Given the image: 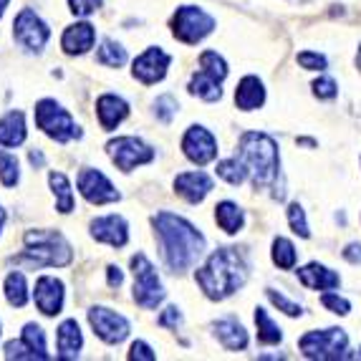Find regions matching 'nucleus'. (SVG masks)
Masks as SVG:
<instances>
[{
	"instance_id": "nucleus-32",
	"label": "nucleus",
	"mask_w": 361,
	"mask_h": 361,
	"mask_svg": "<svg viewBox=\"0 0 361 361\" xmlns=\"http://www.w3.org/2000/svg\"><path fill=\"white\" fill-rule=\"evenodd\" d=\"M217 175L223 177L228 185H243L247 180V169L245 164L238 159V157H230V159H223V162L217 164Z\"/></svg>"
},
{
	"instance_id": "nucleus-15",
	"label": "nucleus",
	"mask_w": 361,
	"mask_h": 361,
	"mask_svg": "<svg viewBox=\"0 0 361 361\" xmlns=\"http://www.w3.org/2000/svg\"><path fill=\"white\" fill-rule=\"evenodd\" d=\"M169 54H164L162 49H147L142 56H137L134 59V66H132V73L137 81H142V84L152 86L157 84V81H162L164 76H167V68H169Z\"/></svg>"
},
{
	"instance_id": "nucleus-49",
	"label": "nucleus",
	"mask_w": 361,
	"mask_h": 361,
	"mask_svg": "<svg viewBox=\"0 0 361 361\" xmlns=\"http://www.w3.org/2000/svg\"><path fill=\"white\" fill-rule=\"evenodd\" d=\"M356 68L361 71V46H359V54H356Z\"/></svg>"
},
{
	"instance_id": "nucleus-20",
	"label": "nucleus",
	"mask_w": 361,
	"mask_h": 361,
	"mask_svg": "<svg viewBox=\"0 0 361 361\" xmlns=\"http://www.w3.org/2000/svg\"><path fill=\"white\" fill-rule=\"evenodd\" d=\"M97 41V28L91 23H73L63 30V38H61V49L66 51L68 56H81L94 46Z\"/></svg>"
},
{
	"instance_id": "nucleus-1",
	"label": "nucleus",
	"mask_w": 361,
	"mask_h": 361,
	"mask_svg": "<svg viewBox=\"0 0 361 361\" xmlns=\"http://www.w3.org/2000/svg\"><path fill=\"white\" fill-rule=\"evenodd\" d=\"M152 225L162 240L164 260L172 273H187L205 253V235L175 212H157Z\"/></svg>"
},
{
	"instance_id": "nucleus-13",
	"label": "nucleus",
	"mask_w": 361,
	"mask_h": 361,
	"mask_svg": "<svg viewBox=\"0 0 361 361\" xmlns=\"http://www.w3.org/2000/svg\"><path fill=\"white\" fill-rule=\"evenodd\" d=\"M182 152L190 162L195 164H207L217 157V139L207 132L205 127H190L182 139Z\"/></svg>"
},
{
	"instance_id": "nucleus-44",
	"label": "nucleus",
	"mask_w": 361,
	"mask_h": 361,
	"mask_svg": "<svg viewBox=\"0 0 361 361\" xmlns=\"http://www.w3.org/2000/svg\"><path fill=\"white\" fill-rule=\"evenodd\" d=\"M341 255L349 260V263L359 265L361 263V243H351V245H346V250H343Z\"/></svg>"
},
{
	"instance_id": "nucleus-30",
	"label": "nucleus",
	"mask_w": 361,
	"mask_h": 361,
	"mask_svg": "<svg viewBox=\"0 0 361 361\" xmlns=\"http://www.w3.org/2000/svg\"><path fill=\"white\" fill-rule=\"evenodd\" d=\"M97 61L99 63H104V66H109V68H119V66H124V61H127V51L121 49L116 41L106 38V41H102V46H99Z\"/></svg>"
},
{
	"instance_id": "nucleus-10",
	"label": "nucleus",
	"mask_w": 361,
	"mask_h": 361,
	"mask_svg": "<svg viewBox=\"0 0 361 361\" xmlns=\"http://www.w3.org/2000/svg\"><path fill=\"white\" fill-rule=\"evenodd\" d=\"M13 33H16V41H18L20 46H25L28 51H41L51 38L49 25L43 23L30 8H23V11L18 13V18L13 23Z\"/></svg>"
},
{
	"instance_id": "nucleus-39",
	"label": "nucleus",
	"mask_w": 361,
	"mask_h": 361,
	"mask_svg": "<svg viewBox=\"0 0 361 361\" xmlns=\"http://www.w3.org/2000/svg\"><path fill=\"white\" fill-rule=\"evenodd\" d=\"M313 94L319 99H334L338 94V86H336V81L329 76L316 78V81H313Z\"/></svg>"
},
{
	"instance_id": "nucleus-37",
	"label": "nucleus",
	"mask_w": 361,
	"mask_h": 361,
	"mask_svg": "<svg viewBox=\"0 0 361 361\" xmlns=\"http://www.w3.org/2000/svg\"><path fill=\"white\" fill-rule=\"evenodd\" d=\"M268 298H271V303L278 308V311H283L286 316H301L303 313V308L298 306V303H290L288 298H286L283 293H278V290H268Z\"/></svg>"
},
{
	"instance_id": "nucleus-46",
	"label": "nucleus",
	"mask_w": 361,
	"mask_h": 361,
	"mask_svg": "<svg viewBox=\"0 0 361 361\" xmlns=\"http://www.w3.org/2000/svg\"><path fill=\"white\" fill-rule=\"evenodd\" d=\"M28 159H30V164H33V167H43V154H41V152H30V154H28Z\"/></svg>"
},
{
	"instance_id": "nucleus-8",
	"label": "nucleus",
	"mask_w": 361,
	"mask_h": 361,
	"mask_svg": "<svg viewBox=\"0 0 361 361\" xmlns=\"http://www.w3.org/2000/svg\"><path fill=\"white\" fill-rule=\"evenodd\" d=\"M132 273H134V301L142 308H157L164 301L162 281L157 276L154 265L147 260V255L137 253L132 258Z\"/></svg>"
},
{
	"instance_id": "nucleus-35",
	"label": "nucleus",
	"mask_w": 361,
	"mask_h": 361,
	"mask_svg": "<svg viewBox=\"0 0 361 361\" xmlns=\"http://www.w3.org/2000/svg\"><path fill=\"white\" fill-rule=\"evenodd\" d=\"M177 109H180V104L175 102V97H159L157 99V104H154V114H157V119L159 121H164V124H169V121L175 119V114H177Z\"/></svg>"
},
{
	"instance_id": "nucleus-38",
	"label": "nucleus",
	"mask_w": 361,
	"mask_h": 361,
	"mask_svg": "<svg viewBox=\"0 0 361 361\" xmlns=\"http://www.w3.org/2000/svg\"><path fill=\"white\" fill-rule=\"evenodd\" d=\"M321 303H324V306L329 308L331 313H338V316H346V313L351 311L349 301H346V298H341V295H336V293H324V295H321Z\"/></svg>"
},
{
	"instance_id": "nucleus-28",
	"label": "nucleus",
	"mask_w": 361,
	"mask_h": 361,
	"mask_svg": "<svg viewBox=\"0 0 361 361\" xmlns=\"http://www.w3.org/2000/svg\"><path fill=\"white\" fill-rule=\"evenodd\" d=\"M49 182H51V190H54V195H56V210L63 212V215H68V212L73 210L71 182L66 180L63 172H51Z\"/></svg>"
},
{
	"instance_id": "nucleus-11",
	"label": "nucleus",
	"mask_w": 361,
	"mask_h": 361,
	"mask_svg": "<svg viewBox=\"0 0 361 361\" xmlns=\"http://www.w3.org/2000/svg\"><path fill=\"white\" fill-rule=\"evenodd\" d=\"M89 324L102 341L119 343L129 336V321L116 311H109L104 306H97L89 311Z\"/></svg>"
},
{
	"instance_id": "nucleus-43",
	"label": "nucleus",
	"mask_w": 361,
	"mask_h": 361,
	"mask_svg": "<svg viewBox=\"0 0 361 361\" xmlns=\"http://www.w3.org/2000/svg\"><path fill=\"white\" fill-rule=\"evenodd\" d=\"M159 326H164V329H177V326L182 324V313L177 306H169L164 308V313L159 316V321H157Z\"/></svg>"
},
{
	"instance_id": "nucleus-45",
	"label": "nucleus",
	"mask_w": 361,
	"mask_h": 361,
	"mask_svg": "<svg viewBox=\"0 0 361 361\" xmlns=\"http://www.w3.org/2000/svg\"><path fill=\"white\" fill-rule=\"evenodd\" d=\"M109 288H119L121 283H124V273L116 268V265H109Z\"/></svg>"
},
{
	"instance_id": "nucleus-42",
	"label": "nucleus",
	"mask_w": 361,
	"mask_h": 361,
	"mask_svg": "<svg viewBox=\"0 0 361 361\" xmlns=\"http://www.w3.org/2000/svg\"><path fill=\"white\" fill-rule=\"evenodd\" d=\"M129 359H134V361H154V359H157V354L149 349V343H145V341H134V343H132V349H129Z\"/></svg>"
},
{
	"instance_id": "nucleus-7",
	"label": "nucleus",
	"mask_w": 361,
	"mask_h": 361,
	"mask_svg": "<svg viewBox=\"0 0 361 361\" xmlns=\"http://www.w3.org/2000/svg\"><path fill=\"white\" fill-rule=\"evenodd\" d=\"M212 28H215V18L197 6H182L172 16V33H175L177 41L187 43V46L200 43L205 36H210Z\"/></svg>"
},
{
	"instance_id": "nucleus-3",
	"label": "nucleus",
	"mask_w": 361,
	"mask_h": 361,
	"mask_svg": "<svg viewBox=\"0 0 361 361\" xmlns=\"http://www.w3.org/2000/svg\"><path fill=\"white\" fill-rule=\"evenodd\" d=\"M240 149H238V159L245 164L247 177L253 180L255 190L273 185L278 180V169H281V157H278L276 139L268 137L263 132H245L240 137Z\"/></svg>"
},
{
	"instance_id": "nucleus-24",
	"label": "nucleus",
	"mask_w": 361,
	"mask_h": 361,
	"mask_svg": "<svg viewBox=\"0 0 361 361\" xmlns=\"http://www.w3.org/2000/svg\"><path fill=\"white\" fill-rule=\"evenodd\" d=\"M215 336L230 351H243L247 346V331L235 319H223L215 324Z\"/></svg>"
},
{
	"instance_id": "nucleus-17",
	"label": "nucleus",
	"mask_w": 361,
	"mask_h": 361,
	"mask_svg": "<svg viewBox=\"0 0 361 361\" xmlns=\"http://www.w3.org/2000/svg\"><path fill=\"white\" fill-rule=\"evenodd\" d=\"M36 306L43 316H56L63 308V283L59 278L41 276L36 281Z\"/></svg>"
},
{
	"instance_id": "nucleus-25",
	"label": "nucleus",
	"mask_w": 361,
	"mask_h": 361,
	"mask_svg": "<svg viewBox=\"0 0 361 361\" xmlns=\"http://www.w3.org/2000/svg\"><path fill=\"white\" fill-rule=\"evenodd\" d=\"M220 84H223V78H217L215 73L200 68V71L192 76V81H190V94L200 97L202 102H217V99L223 97Z\"/></svg>"
},
{
	"instance_id": "nucleus-47",
	"label": "nucleus",
	"mask_w": 361,
	"mask_h": 361,
	"mask_svg": "<svg viewBox=\"0 0 361 361\" xmlns=\"http://www.w3.org/2000/svg\"><path fill=\"white\" fill-rule=\"evenodd\" d=\"M8 3H11V0H0V18H3V13H6Z\"/></svg>"
},
{
	"instance_id": "nucleus-31",
	"label": "nucleus",
	"mask_w": 361,
	"mask_h": 361,
	"mask_svg": "<svg viewBox=\"0 0 361 361\" xmlns=\"http://www.w3.org/2000/svg\"><path fill=\"white\" fill-rule=\"evenodd\" d=\"M255 326H258V341L260 343H281V338H283L281 329L273 324L265 308H255Z\"/></svg>"
},
{
	"instance_id": "nucleus-12",
	"label": "nucleus",
	"mask_w": 361,
	"mask_h": 361,
	"mask_svg": "<svg viewBox=\"0 0 361 361\" xmlns=\"http://www.w3.org/2000/svg\"><path fill=\"white\" fill-rule=\"evenodd\" d=\"M6 359H49L46 351V334L41 326L25 324L20 341L6 343Z\"/></svg>"
},
{
	"instance_id": "nucleus-26",
	"label": "nucleus",
	"mask_w": 361,
	"mask_h": 361,
	"mask_svg": "<svg viewBox=\"0 0 361 361\" xmlns=\"http://www.w3.org/2000/svg\"><path fill=\"white\" fill-rule=\"evenodd\" d=\"M25 142V116L20 111H8L0 119V145L18 147Z\"/></svg>"
},
{
	"instance_id": "nucleus-4",
	"label": "nucleus",
	"mask_w": 361,
	"mask_h": 361,
	"mask_svg": "<svg viewBox=\"0 0 361 361\" xmlns=\"http://www.w3.org/2000/svg\"><path fill=\"white\" fill-rule=\"evenodd\" d=\"M23 240L28 247L20 255L11 258V263L28 265V268H43V265H59V268H63L73 258L71 245L56 230H28Z\"/></svg>"
},
{
	"instance_id": "nucleus-22",
	"label": "nucleus",
	"mask_w": 361,
	"mask_h": 361,
	"mask_svg": "<svg viewBox=\"0 0 361 361\" xmlns=\"http://www.w3.org/2000/svg\"><path fill=\"white\" fill-rule=\"evenodd\" d=\"M265 102V89L263 81L258 76H245L235 89V104L243 111H253V109H260Z\"/></svg>"
},
{
	"instance_id": "nucleus-48",
	"label": "nucleus",
	"mask_w": 361,
	"mask_h": 361,
	"mask_svg": "<svg viewBox=\"0 0 361 361\" xmlns=\"http://www.w3.org/2000/svg\"><path fill=\"white\" fill-rule=\"evenodd\" d=\"M3 225H6V210L0 207V230H3Z\"/></svg>"
},
{
	"instance_id": "nucleus-41",
	"label": "nucleus",
	"mask_w": 361,
	"mask_h": 361,
	"mask_svg": "<svg viewBox=\"0 0 361 361\" xmlns=\"http://www.w3.org/2000/svg\"><path fill=\"white\" fill-rule=\"evenodd\" d=\"M68 6H71L73 16L86 18V16H91V13H97L102 8V0H68Z\"/></svg>"
},
{
	"instance_id": "nucleus-19",
	"label": "nucleus",
	"mask_w": 361,
	"mask_h": 361,
	"mask_svg": "<svg viewBox=\"0 0 361 361\" xmlns=\"http://www.w3.org/2000/svg\"><path fill=\"white\" fill-rule=\"evenodd\" d=\"M97 114L104 132H114L121 121L129 116V104L121 97H116V94H104L97 102Z\"/></svg>"
},
{
	"instance_id": "nucleus-36",
	"label": "nucleus",
	"mask_w": 361,
	"mask_h": 361,
	"mask_svg": "<svg viewBox=\"0 0 361 361\" xmlns=\"http://www.w3.org/2000/svg\"><path fill=\"white\" fill-rule=\"evenodd\" d=\"M288 223L293 228L295 235H301V238H311V230H308V223H306V215H303V207L298 202L288 207Z\"/></svg>"
},
{
	"instance_id": "nucleus-29",
	"label": "nucleus",
	"mask_w": 361,
	"mask_h": 361,
	"mask_svg": "<svg viewBox=\"0 0 361 361\" xmlns=\"http://www.w3.org/2000/svg\"><path fill=\"white\" fill-rule=\"evenodd\" d=\"M6 298L16 308H23L28 303V286H25L23 273H11L6 278Z\"/></svg>"
},
{
	"instance_id": "nucleus-34",
	"label": "nucleus",
	"mask_w": 361,
	"mask_h": 361,
	"mask_svg": "<svg viewBox=\"0 0 361 361\" xmlns=\"http://www.w3.org/2000/svg\"><path fill=\"white\" fill-rule=\"evenodd\" d=\"M20 180L18 172V159L13 154H3L0 152V185L3 187H16Z\"/></svg>"
},
{
	"instance_id": "nucleus-9",
	"label": "nucleus",
	"mask_w": 361,
	"mask_h": 361,
	"mask_svg": "<svg viewBox=\"0 0 361 361\" xmlns=\"http://www.w3.org/2000/svg\"><path fill=\"white\" fill-rule=\"evenodd\" d=\"M106 149H109V157H111V162H114L121 172H132L139 164H147L154 159V149L137 137L111 139L106 145Z\"/></svg>"
},
{
	"instance_id": "nucleus-16",
	"label": "nucleus",
	"mask_w": 361,
	"mask_h": 361,
	"mask_svg": "<svg viewBox=\"0 0 361 361\" xmlns=\"http://www.w3.org/2000/svg\"><path fill=\"white\" fill-rule=\"evenodd\" d=\"M91 238L99 243H106L111 247H124L129 240V225L121 215L97 217L91 223Z\"/></svg>"
},
{
	"instance_id": "nucleus-18",
	"label": "nucleus",
	"mask_w": 361,
	"mask_h": 361,
	"mask_svg": "<svg viewBox=\"0 0 361 361\" xmlns=\"http://www.w3.org/2000/svg\"><path fill=\"white\" fill-rule=\"evenodd\" d=\"M175 190L180 197H185L190 205H200L202 200L210 195L212 180L205 172H185V175H177Z\"/></svg>"
},
{
	"instance_id": "nucleus-27",
	"label": "nucleus",
	"mask_w": 361,
	"mask_h": 361,
	"mask_svg": "<svg viewBox=\"0 0 361 361\" xmlns=\"http://www.w3.org/2000/svg\"><path fill=\"white\" fill-rule=\"evenodd\" d=\"M215 220L228 235L240 233L243 225H245V215H243V210L235 205V202H230V200H225V202H220V205L215 207Z\"/></svg>"
},
{
	"instance_id": "nucleus-40",
	"label": "nucleus",
	"mask_w": 361,
	"mask_h": 361,
	"mask_svg": "<svg viewBox=\"0 0 361 361\" xmlns=\"http://www.w3.org/2000/svg\"><path fill=\"white\" fill-rule=\"evenodd\" d=\"M298 66L301 68H308V71H324L326 68V59L321 54H311V51H303L298 54Z\"/></svg>"
},
{
	"instance_id": "nucleus-33",
	"label": "nucleus",
	"mask_w": 361,
	"mask_h": 361,
	"mask_svg": "<svg viewBox=\"0 0 361 361\" xmlns=\"http://www.w3.org/2000/svg\"><path fill=\"white\" fill-rule=\"evenodd\" d=\"M295 260H298V253H295L293 243L286 240V238H276L273 240V263L278 268H283V271H290L295 265Z\"/></svg>"
},
{
	"instance_id": "nucleus-21",
	"label": "nucleus",
	"mask_w": 361,
	"mask_h": 361,
	"mask_svg": "<svg viewBox=\"0 0 361 361\" xmlns=\"http://www.w3.org/2000/svg\"><path fill=\"white\" fill-rule=\"evenodd\" d=\"M298 281L311 290H329V288H336L341 278L334 271H329L326 265L308 263V265H303V268H298Z\"/></svg>"
},
{
	"instance_id": "nucleus-23",
	"label": "nucleus",
	"mask_w": 361,
	"mask_h": 361,
	"mask_svg": "<svg viewBox=\"0 0 361 361\" xmlns=\"http://www.w3.org/2000/svg\"><path fill=\"white\" fill-rule=\"evenodd\" d=\"M56 343H59V359H76L81 346H84V336H81V329H78L76 321L68 319L59 326Z\"/></svg>"
},
{
	"instance_id": "nucleus-5",
	"label": "nucleus",
	"mask_w": 361,
	"mask_h": 361,
	"mask_svg": "<svg viewBox=\"0 0 361 361\" xmlns=\"http://www.w3.org/2000/svg\"><path fill=\"white\" fill-rule=\"evenodd\" d=\"M36 124L38 129H43V134H49L51 139H56L61 145L81 137V129L76 127V121L56 99H43V102L36 104Z\"/></svg>"
},
{
	"instance_id": "nucleus-14",
	"label": "nucleus",
	"mask_w": 361,
	"mask_h": 361,
	"mask_svg": "<svg viewBox=\"0 0 361 361\" xmlns=\"http://www.w3.org/2000/svg\"><path fill=\"white\" fill-rule=\"evenodd\" d=\"M78 192L84 195L86 202H91V205H106V202H116L119 200V192L114 190V185L99 169H81V175H78Z\"/></svg>"
},
{
	"instance_id": "nucleus-6",
	"label": "nucleus",
	"mask_w": 361,
	"mask_h": 361,
	"mask_svg": "<svg viewBox=\"0 0 361 361\" xmlns=\"http://www.w3.org/2000/svg\"><path fill=\"white\" fill-rule=\"evenodd\" d=\"M298 349L306 359H346L349 336L343 329H326V331H308L298 341Z\"/></svg>"
},
{
	"instance_id": "nucleus-2",
	"label": "nucleus",
	"mask_w": 361,
	"mask_h": 361,
	"mask_svg": "<svg viewBox=\"0 0 361 361\" xmlns=\"http://www.w3.org/2000/svg\"><path fill=\"white\" fill-rule=\"evenodd\" d=\"M195 281L210 301H225L247 281V265L238 247H220L195 273Z\"/></svg>"
}]
</instances>
